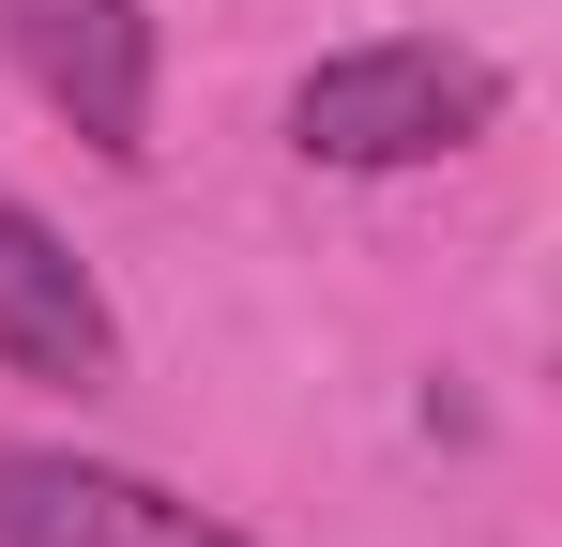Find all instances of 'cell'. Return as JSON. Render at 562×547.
<instances>
[{"label":"cell","mask_w":562,"mask_h":547,"mask_svg":"<svg viewBox=\"0 0 562 547\" xmlns=\"http://www.w3.org/2000/svg\"><path fill=\"white\" fill-rule=\"evenodd\" d=\"M502 122V62L486 46H441V31H380V46H335L289 91V153L304 168H441Z\"/></svg>","instance_id":"obj_1"},{"label":"cell","mask_w":562,"mask_h":547,"mask_svg":"<svg viewBox=\"0 0 562 547\" xmlns=\"http://www.w3.org/2000/svg\"><path fill=\"white\" fill-rule=\"evenodd\" d=\"M0 46L106 168L153 153V15L137 0H0Z\"/></svg>","instance_id":"obj_2"},{"label":"cell","mask_w":562,"mask_h":547,"mask_svg":"<svg viewBox=\"0 0 562 547\" xmlns=\"http://www.w3.org/2000/svg\"><path fill=\"white\" fill-rule=\"evenodd\" d=\"M0 547H259L228 517H198L183 487L106 471V456H0Z\"/></svg>","instance_id":"obj_3"},{"label":"cell","mask_w":562,"mask_h":547,"mask_svg":"<svg viewBox=\"0 0 562 547\" xmlns=\"http://www.w3.org/2000/svg\"><path fill=\"white\" fill-rule=\"evenodd\" d=\"M0 365L15 380H122V320H106V289L92 259L31 213V198H0Z\"/></svg>","instance_id":"obj_4"}]
</instances>
